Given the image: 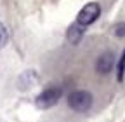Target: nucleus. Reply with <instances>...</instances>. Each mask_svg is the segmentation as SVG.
<instances>
[{
    "mask_svg": "<svg viewBox=\"0 0 125 122\" xmlns=\"http://www.w3.org/2000/svg\"><path fill=\"white\" fill-rule=\"evenodd\" d=\"M68 105L75 112H87L92 106V94L89 91H73L68 96Z\"/></svg>",
    "mask_w": 125,
    "mask_h": 122,
    "instance_id": "f257e3e1",
    "label": "nucleus"
},
{
    "mask_svg": "<svg viewBox=\"0 0 125 122\" xmlns=\"http://www.w3.org/2000/svg\"><path fill=\"white\" fill-rule=\"evenodd\" d=\"M62 96V89L61 87H47L45 91H42V93L37 96L35 103L40 110H47L51 108V106H54Z\"/></svg>",
    "mask_w": 125,
    "mask_h": 122,
    "instance_id": "f03ea898",
    "label": "nucleus"
},
{
    "mask_svg": "<svg viewBox=\"0 0 125 122\" xmlns=\"http://www.w3.org/2000/svg\"><path fill=\"white\" fill-rule=\"evenodd\" d=\"M99 14H101V7H99V4H96V2H90V4H87L85 7H82V11L78 12V16H76V23L80 24V26H89V24H92L94 21H96L97 18H99Z\"/></svg>",
    "mask_w": 125,
    "mask_h": 122,
    "instance_id": "7ed1b4c3",
    "label": "nucleus"
},
{
    "mask_svg": "<svg viewBox=\"0 0 125 122\" xmlns=\"http://www.w3.org/2000/svg\"><path fill=\"white\" fill-rule=\"evenodd\" d=\"M113 68V54L111 52H104L103 56L97 58V63H96V70L103 75L109 73Z\"/></svg>",
    "mask_w": 125,
    "mask_h": 122,
    "instance_id": "20e7f679",
    "label": "nucleus"
},
{
    "mask_svg": "<svg viewBox=\"0 0 125 122\" xmlns=\"http://www.w3.org/2000/svg\"><path fill=\"white\" fill-rule=\"evenodd\" d=\"M83 26H80L78 23H73L70 28H68V33H66V38L71 42V44H78L83 37Z\"/></svg>",
    "mask_w": 125,
    "mask_h": 122,
    "instance_id": "39448f33",
    "label": "nucleus"
},
{
    "mask_svg": "<svg viewBox=\"0 0 125 122\" xmlns=\"http://www.w3.org/2000/svg\"><path fill=\"white\" fill-rule=\"evenodd\" d=\"M123 73H125V51L122 52L120 63H118V80H120V82L123 80Z\"/></svg>",
    "mask_w": 125,
    "mask_h": 122,
    "instance_id": "423d86ee",
    "label": "nucleus"
},
{
    "mask_svg": "<svg viewBox=\"0 0 125 122\" xmlns=\"http://www.w3.org/2000/svg\"><path fill=\"white\" fill-rule=\"evenodd\" d=\"M7 40H9V33H7L5 26L0 23V47H4V45L7 44Z\"/></svg>",
    "mask_w": 125,
    "mask_h": 122,
    "instance_id": "0eeeda50",
    "label": "nucleus"
},
{
    "mask_svg": "<svg viewBox=\"0 0 125 122\" xmlns=\"http://www.w3.org/2000/svg\"><path fill=\"white\" fill-rule=\"evenodd\" d=\"M115 33H116L118 37H125V23L116 24V28H115Z\"/></svg>",
    "mask_w": 125,
    "mask_h": 122,
    "instance_id": "6e6552de",
    "label": "nucleus"
}]
</instances>
